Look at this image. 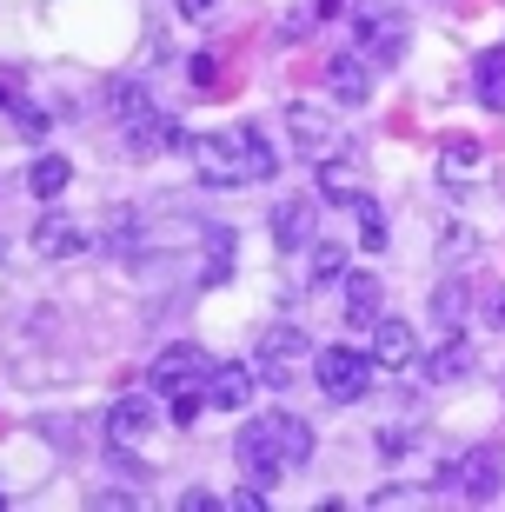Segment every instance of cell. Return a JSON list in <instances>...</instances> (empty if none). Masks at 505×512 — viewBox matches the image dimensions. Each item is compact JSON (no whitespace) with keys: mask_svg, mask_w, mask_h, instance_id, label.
<instances>
[{"mask_svg":"<svg viewBox=\"0 0 505 512\" xmlns=\"http://www.w3.org/2000/svg\"><path fill=\"white\" fill-rule=\"evenodd\" d=\"M0 506H7V493H0Z\"/></svg>","mask_w":505,"mask_h":512,"instance_id":"ab89813d","label":"cell"},{"mask_svg":"<svg viewBox=\"0 0 505 512\" xmlns=\"http://www.w3.org/2000/svg\"><path fill=\"white\" fill-rule=\"evenodd\" d=\"M353 40L366 67H399L406 54V14H353Z\"/></svg>","mask_w":505,"mask_h":512,"instance_id":"5b68a950","label":"cell"},{"mask_svg":"<svg viewBox=\"0 0 505 512\" xmlns=\"http://www.w3.org/2000/svg\"><path fill=\"white\" fill-rule=\"evenodd\" d=\"M0 107H14V87H7V80H0Z\"/></svg>","mask_w":505,"mask_h":512,"instance_id":"f35d334b","label":"cell"},{"mask_svg":"<svg viewBox=\"0 0 505 512\" xmlns=\"http://www.w3.org/2000/svg\"><path fill=\"white\" fill-rule=\"evenodd\" d=\"M67 180H74V167H67L60 153H40L34 167H27V193H34V200H54V193H67Z\"/></svg>","mask_w":505,"mask_h":512,"instance_id":"603a6c76","label":"cell"},{"mask_svg":"<svg viewBox=\"0 0 505 512\" xmlns=\"http://www.w3.org/2000/svg\"><path fill=\"white\" fill-rule=\"evenodd\" d=\"M379 453H386V459H406L412 453V433H406V426H379Z\"/></svg>","mask_w":505,"mask_h":512,"instance_id":"836d02e7","label":"cell"},{"mask_svg":"<svg viewBox=\"0 0 505 512\" xmlns=\"http://www.w3.org/2000/svg\"><path fill=\"white\" fill-rule=\"evenodd\" d=\"M466 306H472V286L459 280V273H446V280L432 286V326L459 333V326H466Z\"/></svg>","mask_w":505,"mask_h":512,"instance_id":"2e32d148","label":"cell"},{"mask_svg":"<svg viewBox=\"0 0 505 512\" xmlns=\"http://www.w3.org/2000/svg\"><path fill=\"white\" fill-rule=\"evenodd\" d=\"M339 7H346V0H319V14H339Z\"/></svg>","mask_w":505,"mask_h":512,"instance_id":"74e56055","label":"cell"},{"mask_svg":"<svg viewBox=\"0 0 505 512\" xmlns=\"http://www.w3.org/2000/svg\"><path fill=\"white\" fill-rule=\"evenodd\" d=\"M313 380H319L326 399L353 406V399L373 393V360H366L359 346H319V353H313Z\"/></svg>","mask_w":505,"mask_h":512,"instance_id":"6da1fadb","label":"cell"},{"mask_svg":"<svg viewBox=\"0 0 505 512\" xmlns=\"http://www.w3.org/2000/svg\"><path fill=\"white\" fill-rule=\"evenodd\" d=\"M213 506H220V499L206 493V486H193V493H180V512H213Z\"/></svg>","mask_w":505,"mask_h":512,"instance_id":"e575fe53","label":"cell"},{"mask_svg":"<svg viewBox=\"0 0 505 512\" xmlns=\"http://www.w3.org/2000/svg\"><path fill=\"white\" fill-rule=\"evenodd\" d=\"M472 167H479V140H466V133H452L446 147H439V180H446V187H459V180H466Z\"/></svg>","mask_w":505,"mask_h":512,"instance_id":"d4e9b609","label":"cell"},{"mask_svg":"<svg viewBox=\"0 0 505 512\" xmlns=\"http://www.w3.org/2000/svg\"><path fill=\"white\" fill-rule=\"evenodd\" d=\"M127 147L133 153H167V147H187V127H180V120L173 114H140V120H127Z\"/></svg>","mask_w":505,"mask_h":512,"instance_id":"8fae6325","label":"cell"},{"mask_svg":"<svg viewBox=\"0 0 505 512\" xmlns=\"http://www.w3.org/2000/svg\"><path fill=\"white\" fill-rule=\"evenodd\" d=\"M233 459H240V473L253 479V486H273V479L286 473V459H280V433H273V413L233 433Z\"/></svg>","mask_w":505,"mask_h":512,"instance_id":"277c9868","label":"cell"},{"mask_svg":"<svg viewBox=\"0 0 505 512\" xmlns=\"http://www.w3.org/2000/svg\"><path fill=\"white\" fill-rule=\"evenodd\" d=\"M240 140V160H246V180H273V140H266L260 127H240L233 133Z\"/></svg>","mask_w":505,"mask_h":512,"instance_id":"4316f807","label":"cell"},{"mask_svg":"<svg viewBox=\"0 0 505 512\" xmlns=\"http://www.w3.org/2000/svg\"><path fill=\"white\" fill-rule=\"evenodd\" d=\"M147 433H153V399H147V393L120 399V406L107 413V446H127V453H133Z\"/></svg>","mask_w":505,"mask_h":512,"instance_id":"30bf717a","label":"cell"},{"mask_svg":"<svg viewBox=\"0 0 505 512\" xmlns=\"http://www.w3.org/2000/svg\"><path fill=\"white\" fill-rule=\"evenodd\" d=\"M140 220H147V213L140 207H107V220H100V247H113V253H133L140 247Z\"/></svg>","mask_w":505,"mask_h":512,"instance_id":"7402d4cb","label":"cell"},{"mask_svg":"<svg viewBox=\"0 0 505 512\" xmlns=\"http://www.w3.org/2000/svg\"><path fill=\"white\" fill-rule=\"evenodd\" d=\"M466 373H472V340H466V326H459V333H452V340L439 346V353H432L426 380H432V386H459Z\"/></svg>","mask_w":505,"mask_h":512,"instance_id":"e0dca14e","label":"cell"},{"mask_svg":"<svg viewBox=\"0 0 505 512\" xmlns=\"http://www.w3.org/2000/svg\"><path fill=\"white\" fill-rule=\"evenodd\" d=\"M319 193H326V200H353V167H346V160H326V167H319Z\"/></svg>","mask_w":505,"mask_h":512,"instance_id":"f1b7e54d","label":"cell"},{"mask_svg":"<svg viewBox=\"0 0 505 512\" xmlns=\"http://www.w3.org/2000/svg\"><path fill=\"white\" fill-rule=\"evenodd\" d=\"M313 227H319V200L313 193H286L273 207V247L280 253H306L313 247Z\"/></svg>","mask_w":505,"mask_h":512,"instance_id":"8992f818","label":"cell"},{"mask_svg":"<svg viewBox=\"0 0 505 512\" xmlns=\"http://www.w3.org/2000/svg\"><path fill=\"white\" fill-rule=\"evenodd\" d=\"M200 386H180V393H173V426H193V419H200Z\"/></svg>","mask_w":505,"mask_h":512,"instance_id":"d6a6232c","label":"cell"},{"mask_svg":"<svg viewBox=\"0 0 505 512\" xmlns=\"http://www.w3.org/2000/svg\"><path fill=\"white\" fill-rule=\"evenodd\" d=\"M206 399H213V406H246V399H253V366L246 360L206 366Z\"/></svg>","mask_w":505,"mask_h":512,"instance_id":"5bb4252c","label":"cell"},{"mask_svg":"<svg viewBox=\"0 0 505 512\" xmlns=\"http://www.w3.org/2000/svg\"><path fill=\"white\" fill-rule=\"evenodd\" d=\"M226 280H233V227L206 220V273H200V286H226Z\"/></svg>","mask_w":505,"mask_h":512,"instance_id":"44dd1931","label":"cell"},{"mask_svg":"<svg viewBox=\"0 0 505 512\" xmlns=\"http://www.w3.org/2000/svg\"><path fill=\"white\" fill-rule=\"evenodd\" d=\"M213 7H220V0H180V14H187V20H206Z\"/></svg>","mask_w":505,"mask_h":512,"instance_id":"d590c367","label":"cell"},{"mask_svg":"<svg viewBox=\"0 0 505 512\" xmlns=\"http://www.w3.org/2000/svg\"><path fill=\"white\" fill-rule=\"evenodd\" d=\"M412 353H419V340H412L406 320H373V366H393V373H406Z\"/></svg>","mask_w":505,"mask_h":512,"instance_id":"4fadbf2b","label":"cell"},{"mask_svg":"<svg viewBox=\"0 0 505 512\" xmlns=\"http://www.w3.org/2000/svg\"><path fill=\"white\" fill-rule=\"evenodd\" d=\"M346 207H353V220H359V240H366V253H386V240H393V233H386V213H379L373 193H353Z\"/></svg>","mask_w":505,"mask_h":512,"instance_id":"484cf974","label":"cell"},{"mask_svg":"<svg viewBox=\"0 0 505 512\" xmlns=\"http://www.w3.org/2000/svg\"><path fill=\"white\" fill-rule=\"evenodd\" d=\"M273 433H280V459L286 466H306V459H313V426H306V419L273 413Z\"/></svg>","mask_w":505,"mask_h":512,"instance_id":"cb8c5ba5","label":"cell"},{"mask_svg":"<svg viewBox=\"0 0 505 512\" xmlns=\"http://www.w3.org/2000/svg\"><path fill=\"white\" fill-rule=\"evenodd\" d=\"M326 87H333L339 107H366V94H373V67H366L359 54H339V60H326Z\"/></svg>","mask_w":505,"mask_h":512,"instance_id":"7c38bea8","label":"cell"},{"mask_svg":"<svg viewBox=\"0 0 505 512\" xmlns=\"http://www.w3.org/2000/svg\"><path fill=\"white\" fill-rule=\"evenodd\" d=\"M472 94H479V107L505 114V47H486L472 60Z\"/></svg>","mask_w":505,"mask_h":512,"instance_id":"9a60e30c","label":"cell"},{"mask_svg":"<svg viewBox=\"0 0 505 512\" xmlns=\"http://www.w3.org/2000/svg\"><path fill=\"white\" fill-rule=\"evenodd\" d=\"M187 80L200 87V94H213V87H220V60H213V54H193L187 60Z\"/></svg>","mask_w":505,"mask_h":512,"instance_id":"1f68e13d","label":"cell"},{"mask_svg":"<svg viewBox=\"0 0 505 512\" xmlns=\"http://www.w3.org/2000/svg\"><path fill=\"white\" fill-rule=\"evenodd\" d=\"M94 240V233L80 227V220H67V213H40L34 220V253H47V260H67V253H80Z\"/></svg>","mask_w":505,"mask_h":512,"instance_id":"9c48e42d","label":"cell"},{"mask_svg":"<svg viewBox=\"0 0 505 512\" xmlns=\"http://www.w3.org/2000/svg\"><path fill=\"white\" fill-rule=\"evenodd\" d=\"M100 100H107L113 120H140V114H147V80H140V74H113L107 87H100Z\"/></svg>","mask_w":505,"mask_h":512,"instance_id":"ffe728a7","label":"cell"},{"mask_svg":"<svg viewBox=\"0 0 505 512\" xmlns=\"http://www.w3.org/2000/svg\"><path fill=\"white\" fill-rule=\"evenodd\" d=\"M379 306H386L379 280H373V273H353V280H346V326H359V333H373Z\"/></svg>","mask_w":505,"mask_h":512,"instance_id":"ac0fdd59","label":"cell"},{"mask_svg":"<svg viewBox=\"0 0 505 512\" xmlns=\"http://www.w3.org/2000/svg\"><path fill=\"white\" fill-rule=\"evenodd\" d=\"M7 114H14V127H20V140H47V127H54V120L40 114L34 100H14V107H7Z\"/></svg>","mask_w":505,"mask_h":512,"instance_id":"f546056e","label":"cell"},{"mask_svg":"<svg viewBox=\"0 0 505 512\" xmlns=\"http://www.w3.org/2000/svg\"><path fill=\"white\" fill-rule=\"evenodd\" d=\"M180 153L193 160V173H200L206 187H246V160H240V140L233 133H187Z\"/></svg>","mask_w":505,"mask_h":512,"instance_id":"3957f363","label":"cell"},{"mask_svg":"<svg viewBox=\"0 0 505 512\" xmlns=\"http://www.w3.org/2000/svg\"><path fill=\"white\" fill-rule=\"evenodd\" d=\"M472 253H479V240H472L466 227H446V233H439V260H446V266L472 260Z\"/></svg>","mask_w":505,"mask_h":512,"instance_id":"4dcf8cb0","label":"cell"},{"mask_svg":"<svg viewBox=\"0 0 505 512\" xmlns=\"http://www.w3.org/2000/svg\"><path fill=\"white\" fill-rule=\"evenodd\" d=\"M200 380H206V353L193 340L167 346V353L147 366V393H180V386H200Z\"/></svg>","mask_w":505,"mask_h":512,"instance_id":"52a82bcc","label":"cell"},{"mask_svg":"<svg viewBox=\"0 0 505 512\" xmlns=\"http://www.w3.org/2000/svg\"><path fill=\"white\" fill-rule=\"evenodd\" d=\"M300 360H306V333H300V326H266V340H260V360H253V373H266L273 386H286Z\"/></svg>","mask_w":505,"mask_h":512,"instance_id":"ba28073f","label":"cell"},{"mask_svg":"<svg viewBox=\"0 0 505 512\" xmlns=\"http://www.w3.org/2000/svg\"><path fill=\"white\" fill-rule=\"evenodd\" d=\"M499 479H505V453H499V446H472V453H459L446 473H439V493L479 506V499L499 493Z\"/></svg>","mask_w":505,"mask_h":512,"instance_id":"7a4b0ae2","label":"cell"},{"mask_svg":"<svg viewBox=\"0 0 505 512\" xmlns=\"http://www.w3.org/2000/svg\"><path fill=\"white\" fill-rule=\"evenodd\" d=\"M492 320H499V326H505V293H499V300H492Z\"/></svg>","mask_w":505,"mask_h":512,"instance_id":"8d00e7d4","label":"cell"},{"mask_svg":"<svg viewBox=\"0 0 505 512\" xmlns=\"http://www.w3.org/2000/svg\"><path fill=\"white\" fill-rule=\"evenodd\" d=\"M286 127H293L300 153H333V127H326V114H319V107L293 100V107H286Z\"/></svg>","mask_w":505,"mask_h":512,"instance_id":"d6986e66","label":"cell"},{"mask_svg":"<svg viewBox=\"0 0 505 512\" xmlns=\"http://www.w3.org/2000/svg\"><path fill=\"white\" fill-rule=\"evenodd\" d=\"M306 273H313L306 286L339 280V273H346V247H339V240H313V260H306Z\"/></svg>","mask_w":505,"mask_h":512,"instance_id":"83f0119b","label":"cell"}]
</instances>
